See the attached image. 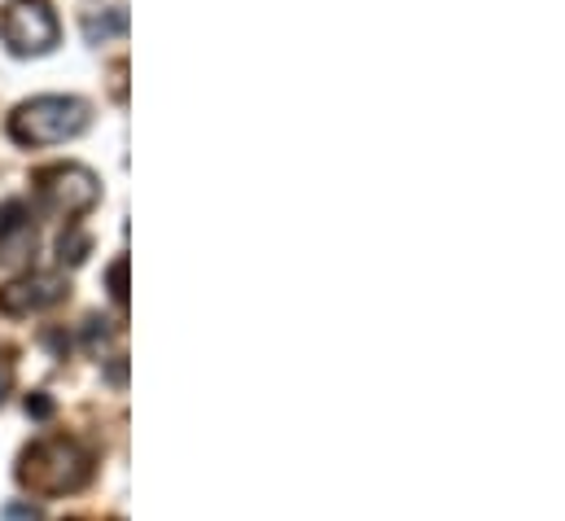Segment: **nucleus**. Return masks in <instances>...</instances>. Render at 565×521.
I'll use <instances>...</instances> for the list:
<instances>
[{"label":"nucleus","instance_id":"f257e3e1","mask_svg":"<svg viewBox=\"0 0 565 521\" xmlns=\"http://www.w3.org/2000/svg\"><path fill=\"white\" fill-rule=\"evenodd\" d=\"M88 478H93V456L75 438H44L18 465V482L31 487L35 496H66L88 487Z\"/></svg>","mask_w":565,"mask_h":521},{"label":"nucleus","instance_id":"f03ea898","mask_svg":"<svg viewBox=\"0 0 565 521\" xmlns=\"http://www.w3.org/2000/svg\"><path fill=\"white\" fill-rule=\"evenodd\" d=\"M88 124H93L88 102H79V97H35V102H22L9 115V136L18 145H62V140H75L79 131H88Z\"/></svg>","mask_w":565,"mask_h":521},{"label":"nucleus","instance_id":"7ed1b4c3","mask_svg":"<svg viewBox=\"0 0 565 521\" xmlns=\"http://www.w3.org/2000/svg\"><path fill=\"white\" fill-rule=\"evenodd\" d=\"M35 198H40V206L44 211H53V215H62V220H79L84 211H93L97 206V198H102V184H97V176L88 171V167H79V162H57V167H44V171H35Z\"/></svg>","mask_w":565,"mask_h":521},{"label":"nucleus","instance_id":"20e7f679","mask_svg":"<svg viewBox=\"0 0 565 521\" xmlns=\"http://www.w3.org/2000/svg\"><path fill=\"white\" fill-rule=\"evenodd\" d=\"M0 40L9 44V53L18 57H40L57 44V18L49 9V0H13L0 13Z\"/></svg>","mask_w":565,"mask_h":521},{"label":"nucleus","instance_id":"39448f33","mask_svg":"<svg viewBox=\"0 0 565 521\" xmlns=\"http://www.w3.org/2000/svg\"><path fill=\"white\" fill-rule=\"evenodd\" d=\"M62 298H66V285L57 276H18V280L0 285V311L4 316H31V311H44Z\"/></svg>","mask_w":565,"mask_h":521},{"label":"nucleus","instance_id":"423d86ee","mask_svg":"<svg viewBox=\"0 0 565 521\" xmlns=\"http://www.w3.org/2000/svg\"><path fill=\"white\" fill-rule=\"evenodd\" d=\"M35 255V224L22 198L0 206V263H26Z\"/></svg>","mask_w":565,"mask_h":521},{"label":"nucleus","instance_id":"0eeeda50","mask_svg":"<svg viewBox=\"0 0 565 521\" xmlns=\"http://www.w3.org/2000/svg\"><path fill=\"white\" fill-rule=\"evenodd\" d=\"M84 35H88V44H106V40H119V35H128V9L88 13V18H84Z\"/></svg>","mask_w":565,"mask_h":521},{"label":"nucleus","instance_id":"6e6552de","mask_svg":"<svg viewBox=\"0 0 565 521\" xmlns=\"http://www.w3.org/2000/svg\"><path fill=\"white\" fill-rule=\"evenodd\" d=\"M88 251H93V242H88V233H79V228L62 233V242H57V259H62V267H79V263L88 259Z\"/></svg>","mask_w":565,"mask_h":521},{"label":"nucleus","instance_id":"1a4fd4ad","mask_svg":"<svg viewBox=\"0 0 565 521\" xmlns=\"http://www.w3.org/2000/svg\"><path fill=\"white\" fill-rule=\"evenodd\" d=\"M106 285H110V298L124 307L128 302V259H115L106 272Z\"/></svg>","mask_w":565,"mask_h":521},{"label":"nucleus","instance_id":"9d476101","mask_svg":"<svg viewBox=\"0 0 565 521\" xmlns=\"http://www.w3.org/2000/svg\"><path fill=\"white\" fill-rule=\"evenodd\" d=\"M0 521H44V513L31 500H13V504L0 509Z\"/></svg>","mask_w":565,"mask_h":521},{"label":"nucleus","instance_id":"9b49d317","mask_svg":"<svg viewBox=\"0 0 565 521\" xmlns=\"http://www.w3.org/2000/svg\"><path fill=\"white\" fill-rule=\"evenodd\" d=\"M106 338H110V329H106V320H88V329H84V342H88V351H97V347H106Z\"/></svg>","mask_w":565,"mask_h":521},{"label":"nucleus","instance_id":"f8f14e48","mask_svg":"<svg viewBox=\"0 0 565 521\" xmlns=\"http://www.w3.org/2000/svg\"><path fill=\"white\" fill-rule=\"evenodd\" d=\"M26 416L49 421V416H53V398H49V394H31V398H26Z\"/></svg>","mask_w":565,"mask_h":521},{"label":"nucleus","instance_id":"ddd939ff","mask_svg":"<svg viewBox=\"0 0 565 521\" xmlns=\"http://www.w3.org/2000/svg\"><path fill=\"white\" fill-rule=\"evenodd\" d=\"M9 391H13V369H9L4 360H0V403L9 398Z\"/></svg>","mask_w":565,"mask_h":521},{"label":"nucleus","instance_id":"4468645a","mask_svg":"<svg viewBox=\"0 0 565 521\" xmlns=\"http://www.w3.org/2000/svg\"><path fill=\"white\" fill-rule=\"evenodd\" d=\"M110 382H115V386H124V355L110 364Z\"/></svg>","mask_w":565,"mask_h":521}]
</instances>
